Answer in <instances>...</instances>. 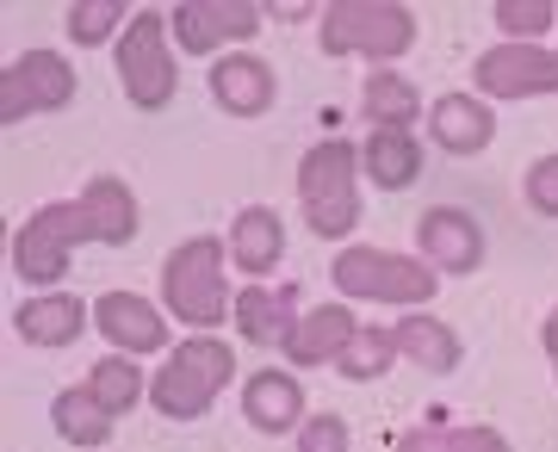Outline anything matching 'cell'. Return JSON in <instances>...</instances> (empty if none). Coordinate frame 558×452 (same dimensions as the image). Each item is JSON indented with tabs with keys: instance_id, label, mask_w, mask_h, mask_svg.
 Returning <instances> with one entry per match:
<instances>
[{
	"instance_id": "cell-1",
	"label": "cell",
	"mask_w": 558,
	"mask_h": 452,
	"mask_svg": "<svg viewBox=\"0 0 558 452\" xmlns=\"http://www.w3.org/2000/svg\"><path fill=\"white\" fill-rule=\"evenodd\" d=\"M137 236V198L119 180H87L75 205H50L20 230L13 242V267L25 285H62L69 273V248L75 242H131Z\"/></svg>"
},
{
	"instance_id": "cell-2",
	"label": "cell",
	"mask_w": 558,
	"mask_h": 452,
	"mask_svg": "<svg viewBox=\"0 0 558 452\" xmlns=\"http://www.w3.org/2000/svg\"><path fill=\"white\" fill-rule=\"evenodd\" d=\"M161 292H168V310L186 322V329H218L230 297H223V248L211 236L180 242L168 267H161Z\"/></svg>"
},
{
	"instance_id": "cell-3",
	"label": "cell",
	"mask_w": 558,
	"mask_h": 452,
	"mask_svg": "<svg viewBox=\"0 0 558 452\" xmlns=\"http://www.w3.org/2000/svg\"><path fill=\"white\" fill-rule=\"evenodd\" d=\"M299 193H304V217L317 236H348L360 223V193H354V143L323 137L299 168Z\"/></svg>"
},
{
	"instance_id": "cell-4",
	"label": "cell",
	"mask_w": 558,
	"mask_h": 452,
	"mask_svg": "<svg viewBox=\"0 0 558 452\" xmlns=\"http://www.w3.org/2000/svg\"><path fill=\"white\" fill-rule=\"evenodd\" d=\"M416 44V20L410 7H391V0H336L323 13V50L329 57H403Z\"/></svg>"
},
{
	"instance_id": "cell-5",
	"label": "cell",
	"mask_w": 558,
	"mask_h": 452,
	"mask_svg": "<svg viewBox=\"0 0 558 452\" xmlns=\"http://www.w3.org/2000/svg\"><path fill=\"white\" fill-rule=\"evenodd\" d=\"M230 347L223 341H211V334H193L186 347H180L168 366L156 372V410L174 415V422H193V415L211 410V396H218V384H230Z\"/></svg>"
},
{
	"instance_id": "cell-6",
	"label": "cell",
	"mask_w": 558,
	"mask_h": 452,
	"mask_svg": "<svg viewBox=\"0 0 558 452\" xmlns=\"http://www.w3.org/2000/svg\"><path fill=\"white\" fill-rule=\"evenodd\" d=\"M336 285L348 297H379V304H428L440 292L422 260L385 255V248H348V255H336Z\"/></svg>"
},
{
	"instance_id": "cell-7",
	"label": "cell",
	"mask_w": 558,
	"mask_h": 452,
	"mask_svg": "<svg viewBox=\"0 0 558 452\" xmlns=\"http://www.w3.org/2000/svg\"><path fill=\"white\" fill-rule=\"evenodd\" d=\"M161 38H168L161 13H137L131 32L119 38V75H124V87H131V99H137L143 112H156V106L174 99V57H168Z\"/></svg>"
},
{
	"instance_id": "cell-8",
	"label": "cell",
	"mask_w": 558,
	"mask_h": 452,
	"mask_svg": "<svg viewBox=\"0 0 558 452\" xmlns=\"http://www.w3.org/2000/svg\"><path fill=\"white\" fill-rule=\"evenodd\" d=\"M75 99V69L57 57V50H25L7 75H0V124H20L32 112H50V106H69Z\"/></svg>"
},
{
	"instance_id": "cell-9",
	"label": "cell",
	"mask_w": 558,
	"mask_h": 452,
	"mask_svg": "<svg viewBox=\"0 0 558 452\" xmlns=\"http://www.w3.org/2000/svg\"><path fill=\"white\" fill-rule=\"evenodd\" d=\"M478 87L490 99L553 94L558 87V50H539V44H502V50L478 57Z\"/></svg>"
},
{
	"instance_id": "cell-10",
	"label": "cell",
	"mask_w": 558,
	"mask_h": 452,
	"mask_svg": "<svg viewBox=\"0 0 558 452\" xmlns=\"http://www.w3.org/2000/svg\"><path fill=\"white\" fill-rule=\"evenodd\" d=\"M255 25L260 7H248V0H186V7H174V38L193 57H205L230 38H255Z\"/></svg>"
},
{
	"instance_id": "cell-11",
	"label": "cell",
	"mask_w": 558,
	"mask_h": 452,
	"mask_svg": "<svg viewBox=\"0 0 558 452\" xmlns=\"http://www.w3.org/2000/svg\"><path fill=\"white\" fill-rule=\"evenodd\" d=\"M416 236H422V255L435 260L440 273H472V267L484 260V236H478V223H472L465 211H447V205H440V211L422 217Z\"/></svg>"
},
{
	"instance_id": "cell-12",
	"label": "cell",
	"mask_w": 558,
	"mask_h": 452,
	"mask_svg": "<svg viewBox=\"0 0 558 452\" xmlns=\"http://www.w3.org/2000/svg\"><path fill=\"white\" fill-rule=\"evenodd\" d=\"M100 329H106V341H119L124 354H156L161 341H168V322H161L156 304H143L137 292L100 297Z\"/></svg>"
},
{
	"instance_id": "cell-13",
	"label": "cell",
	"mask_w": 558,
	"mask_h": 452,
	"mask_svg": "<svg viewBox=\"0 0 558 452\" xmlns=\"http://www.w3.org/2000/svg\"><path fill=\"white\" fill-rule=\"evenodd\" d=\"M354 334H360L354 316L341 310V304H323V310H311L299 329L286 334V359H292V366H323V359H341Z\"/></svg>"
},
{
	"instance_id": "cell-14",
	"label": "cell",
	"mask_w": 558,
	"mask_h": 452,
	"mask_svg": "<svg viewBox=\"0 0 558 452\" xmlns=\"http://www.w3.org/2000/svg\"><path fill=\"white\" fill-rule=\"evenodd\" d=\"M292 310H299V292H292V285H248V292L236 297V329L248 334V341L286 347V334L299 329Z\"/></svg>"
},
{
	"instance_id": "cell-15",
	"label": "cell",
	"mask_w": 558,
	"mask_h": 452,
	"mask_svg": "<svg viewBox=\"0 0 558 452\" xmlns=\"http://www.w3.org/2000/svg\"><path fill=\"white\" fill-rule=\"evenodd\" d=\"M211 87H218V106L223 112H236V119H255V112L274 106V69L255 62V57H218Z\"/></svg>"
},
{
	"instance_id": "cell-16",
	"label": "cell",
	"mask_w": 558,
	"mask_h": 452,
	"mask_svg": "<svg viewBox=\"0 0 558 452\" xmlns=\"http://www.w3.org/2000/svg\"><path fill=\"white\" fill-rule=\"evenodd\" d=\"M435 124V143L447 156H478L484 143H490V112H484V99H465V94H447L428 112Z\"/></svg>"
},
{
	"instance_id": "cell-17",
	"label": "cell",
	"mask_w": 558,
	"mask_h": 452,
	"mask_svg": "<svg viewBox=\"0 0 558 452\" xmlns=\"http://www.w3.org/2000/svg\"><path fill=\"white\" fill-rule=\"evenodd\" d=\"M13 329H20L25 341H38V347H69L81 334V297H69V292L32 297V304H20Z\"/></svg>"
},
{
	"instance_id": "cell-18",
	"label": "cell",
	"mask_w": 558,
	"mask_h": 452,
	"mask_svg": "<svg viewBox=\"0 0 558 452\" xmlns=\"http://www.w3.org/2000/svg\"><path fill=\"white\" fill-rule=\"evenodd\" d=\"M242 410H248V422L260 433H286L304 415V391L286 372H255V384L242 391Z\"/></svg>"
},
{
	"instance_id": "cell-19",
	"label": "cell",
	"mask_w": 558,
	"mask_h": 452,
	"mask_svg": "<svg viewBox=\"0 0 558 452\" xmlns=\"http://www.w3.org/2000/svg\"><path fill=\"white\" fill-rule=\"evenodd\" d=\"M230 255H236L248 273H274L279 267L286 242H279V217L267 211V205H255V211L236 217V242H230Z\"/></svg>"
},
{
	"instance_id": "cell-20",
	"label": "cell",
	"mask_w": 558,
	"mask_h": 452,
	"mask_svg": "<svg viewBox=\"0 0 558 452\" xmlns=\"http://www.w3.org/2000/svg\"><path fill=\"white\" fill-rule=\"evenodd\" d=\"M398 354H410L416 366H428V372H453L459 366V341H453L447 322H435V316H403Z\"/></svg>"
},
{
	"instance_id": "cell-21",
	"label": "cell",
	"mask_w": 558,
	"mask_h": 452,
	"mask_svg": "<svg viewBox=\"0 0 558 452\" xmlns=\"http://www.w3.org/2000/svg\"><path fill=\"white\" fill-rule=\"evenodd\" d=\"M360 106H366L373 131H410V119H416V87L403 75H391V69H379V75L366 81Z\"/></svg>"
},
{
	"instance_id": "cell-22",
	"label": "cell",
	"mask_w": 558,
	"mask_h": 452,
	"mask_svg": "<svg viewBox=\"0 0 558 452\" xmlns=\"http://www.w3.org/2000/svg\"><path fill=\"white\" fill-rule=\"evenodd\" d=\"M366 168H373L379 186H410V180L422 174L416 137H410V131H373V143H366Z\"/></svg>"
},
{
	"instance_id": "cell-23",
	"label": "cell",
	"mask_w": 558,
	"mask_h": 452,
	"mask_svg": "<svg viewBox=\"0 0 558 452\" xmlns=\"http://www.w3.org/2000/svg\"><path fill=\"white\" fill-rule=\"evenodd\" d=\"M57 433H69L75 447H100L106 433H112V410H106L87 384H81V391H62L57 396Z\"/></svg>"
},
{
	"instance_id": "cell-24",
	"label": "cell",
	"mask_w": 558,
	"mask_h": 452,
	"mask_svg": "<svg viewBox=\"0 0 558 452\" xmlns=\"http://www.w3.org/2000/svg\"><path fill=\"white\" fill-rule=\"evenodd\" d=\"M398 452H509V440L490 428H416L398 440Z\"/></svg>"
},
{
	"instance_id": "cell-25",
	"label": "cell",
	"mask_w": 558,
	"mask_h": 452,
	"mask_svg": "<svg viewBox=\"0 0 558 452\" xmlns=\"http://www.w3.org/2000/svg\"><path fill=\"white\" fill-rule=\"evenodd\" d=\"M391 359H398V329H360L336 366H341L348 378H379Z\"/></svg>"
},
{
	"instance_id": "cell-26",
	"label": "cell",
	"mask_w": 558,
	"mask_h": 452,
	"mask_svg": "<svg viewBox=\"0 0 558 452\" xmlns=\"http://www.w3.org/2000/svg\"><path fill=\"white\" fill-rule=\"evenodd\" d=\"M87 391H94L106 410L119 415V410H131V403L143 396V372L131 366V359H100V366L87 372Z\"/></svg>"
},
{
	"instance_id": "cell-27",
	"label": "cell",
	"mask_w": 558,
	"mask_h": 452,
	"mask_svg": "<svg viewBox=\"0 0 558 452\" xmlns=\"http://www.w3.org/2000/svg\"><path fill=\"white\" fill-rule=\"evenodd\" d=\"M119 0H81L75 13H69V38L75 44H106V32L119 25Z\"/></svg>"
},
{
	"instance_id": "cell-28",
	"label": "cell",
	"mask_w": 558,
	"mask_h": 452,
	"mask_svg": "<svg viewBox=\"0 0 558 452\" xmlns=\"http://www.w3.org/2000/svg\"><path fill=\"white\" fill-rule=\"evenodd\" d=\"M497 25L521 44V38H534V32H546V25H553V7H546V0H502Z\"/></svg>"
},
{
	"instance_id": "cell-29",
	"label": "cell",
	"mask_w": 558,
	"mask_h": 452,
	"mask_svg": "<svg viewBox=\"0 0 558 452\" xmlns=\"http://www.w3.org/2000/svg\"><path fill=\"white\" fill-rule=\"evenodd\" d=\"M299 452H348V422H341V415H317V422H304Z\"/></svg>"
},
{
	"instance_id": "cell-30",
	"label": "cell",
	"mask_w": 558,
	"mask_h": 452,
	"mask_svg": "<svg viewBox=\"0 0 558 452\" xmlns=\"http://www.w3.org/2000/svg\"><path fill=\"white\" fill-rule=\"evenodd\" d=\"M527 198H534L546 217H558V156L534 161V174H527Z\"/></svg>"
},
{
	"instance_id": "cell-31",
	"label": "cell",
	"mask_w": 558,
	"mask_h": 452,
	"mask_svg": "<svg viewBox=\"0 0 558 452\" xmlns=\"http://www.w3.org/2000/svg\"><path fill=\"white\" fill-rule=\"evenodd\" d=\"M546 354H553V366H558V310H553V322H546Z\"/></svg>"
}]
</instances>
